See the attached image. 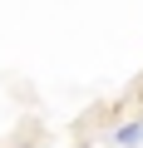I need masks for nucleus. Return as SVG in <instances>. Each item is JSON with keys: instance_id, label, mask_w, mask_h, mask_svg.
Returning a JSON list of instances; mask_svg holds the SVG:
<instances>
[{"instance_id": "obj_1", "label": "nucleus", "mask_w": 143, "mask_h": 148, "mask_svg": "<svg viewBox=\"0 0 143 148\" xmlns=\"http://www.w3.org/2000/svg\"><path fill=\"white\" fill-rule=\"evenodd\" d=\"M114 143H118V148H138V143H143V119L118 123V128H114Z\"/></svg>"}, {"instance_id": "obj_2", "label": "nucleus", "mask_w": 143, "mask_h": 148, "mask_svg": "<svg viewBox=\"0 0 143 148\" xmlns=\"http://www.w3.org/2000/svg\"><path fill=\"white\" fill-rule=\"evenodd\" d=\"M20 148H35V143H20Z\"/></svg>"}]
</instances>
